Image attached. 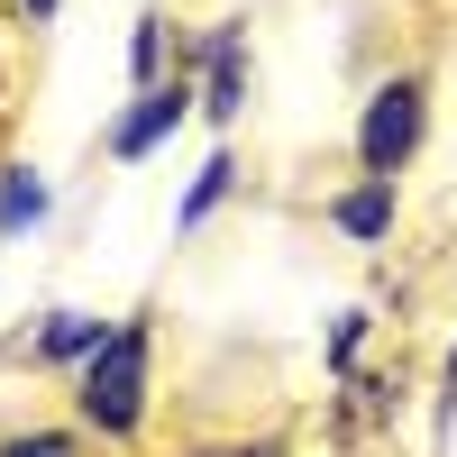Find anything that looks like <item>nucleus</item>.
<instances>
[{"label":"nucleus","instance_id":"obj_1","mask_svg":"<svg viewBox=\"0 0 457 457\" xmlns=\"http://www.w3.org/2000/svg\"><path fill=\"white\" fill-rule=\"evenodd\" d=\"M156 421V312H120L101 357L73 375V430L101 448H137Z\"/></svg>","mask_w":457,"mask_h":457},{"label":"nucleus","instance_id":"obj_2","mask_svg":"<svg viewBox=\"0 0 457 457\" xmlns=\"http://www.w3.org/2000/svg\"><path fill=\"white\" fill-rule=\"evenodd\" d=\"M421 146H430V64H394V73H375L366 101H357V129H348L357 174L403 183Z\"/></svg>","mask_w":457,"mask_h":457},{"label":"nucleus","instance_id":"obj_3","mask_svg":"<svg viewBox=\"0 0 457 457\" xmlns=\"http://www.w3.org/2000/svg\"><path fill=\"white\" fill-rule=\"evenodd\" d=\"M183 73H193V92H202V120L228 137V129L247 120V92H256V46H247V19L202 28L193 46H183Z\"/></svg>","mask_w":457,"mask_h":457},{"label":"nucleus","instance_id":"obj_4","mask_svg":"<svg viewBox=\"0 0 457 457\" xmlns=\"http://www.w3.org/2000/svg\"><path fill=\"white\" fill-rule=\"evenodd\" d=\"M202 120V92H193V73H165V83H146L120 101V120L101 129V156L110 165H146L156 146H174V129H193Z\"/></svg>","mask_w":457,"mask_h":457},{"label":"nucleus","instance_id":"obj_5","mask_svg":"<svg viewBox=\"0 0 457 457\" xmlns=\"http://www.w3.org/2000/svg\"><path fill=\"white\" fill-rule=\"evenodd\" d=\"M110 329H120V320H110V312H83V302H55V312H37L19 338H10V348H0V357H28L37 375H64V385H73V375H83L92 357H101V338Z\"/></svg>","mask_w":457,"mask_h":457},{"label":"nucleus","instance_id":"obj_6","mask_svg":"<svg viewBox=\"0 0 457 457\" xmlns=\"http://www.w3.org/2000/svg\"><path fill=\"white\" fill-rule=\"evenodd\" d=\"M403 394H411L403 366H357L348 385L329 394V439L357 448V439H375V430H394V421H403Z\"/></svg>","mask_w":457,"mask_h":457},{"label":"nucleus","instance_id":"obj_7","mask_svg":"<svg viewBox=\"0 0 457 457\" xmlns=\"http://www.w3.org/2000/svg\"><path fill=\"white\" fill-rule=\"evenodd\" d=\"M320 220H329L348 247H394V228H403V183H385V174H348V183L320 202Z\"/></svg>","mask_w":457,"mask_h":457},{"label":"nucleus","instance_id":"obj_8","mask_svg":"<svg viewBox=\"0 0 457 457\" xmlns=\"http://www.w3.org/2000/svg\"><path fill=\"white\" fill-rule=\"evenodd\" d=\"M238 156H228V146H211V156L193 165V183H183V202H174V238H202V228L228 211V202H238Z\"/></svg>","mask_w":457,"mask_h":457},{"label":"nucleus","instance_id":"obj_9","mask_svg":"<svg viewBox=\"0 0 457 457\" xmlns=\"http://www.w3.org/2000/svg\"><path fill=\"white\" fill-rule=\"evenodd\" d=\"M46 220H55V183L28 156H0V238H37Z\"/></svg>","mask_w":457,"mask_h":457},{"label":"nucleus","instance_id":"obj_10","mask_svg":"<svg viewBox=\"0 0 457 457\" xmlns=\"http://www.w3.org/2000/svg\"><path fill=\"white\" fill-rule=\"evenodd\" d=\"M165 73H183V37H174L165 10H137V19H129V92L165 83Z\"/></svg>","mask_w":457,"mask_h":457},{"label":"nucleus","instance_id":"obj_11","mask_svg":"<svg viewBox=\"0 0 457 457\" xmlns=\"http://www.w3.org/2000/svg\"><path fill=\"white\" fill-rule=\"evenodd\" d=\"M375 329H385V312H375V302H348V312L329 320V338H320V375H329V385H348V375L366 366Z\"/></svg>","mask_w":457,"mask_h":457},{"label":"nucleus","instance_id":"obj_12","mask_svg":"<svg viewBox=\"0 0 457 457\" xmlns=\"http://www.w3.org/2000/svg\"><path fill=\"white\" fill-rule=\"evenodd\" d=\"M0 457H92V439L73 430V421H28V430L0 439Z\"/></svg>","mask_w":457,"mask_h":457},{"label":"nucleus","instance_id":"obj_13","mask_svg":"<svg viewBox=\"0 0 457 457\" xmlns=\"http://www.w3.org/2000/svg\"><path fill=\"white\" fill-rule=\"evenodd\" d=\"M183 457H293V439L284 430H238V439H193V448H183Z\"/></svg>","mask_w":457,"mask_h":457},{"label":"nucleus","instance_id":"obj_14","mask_svg":"<svg viewBox=\"0 0 457 457\" xmlns=\"http://www.w3.org/2000/svg\"><path fill=\"white\" fill-rule=\"evenodd\" d=\"M10 19H19V28H55L64 0H10Z\"/></svg>","mask_w":457,"mask_h":457},{"label":"nucleus","instance_id":"obj_15","mask_svg":"<svg viewBox=\"0 0 457 457\" xmlns=\"http://www.w3.org/2000/svg\"><path fill=\"white\" fill-rule=\"evenodd\" d=\"M457 411V338H448V357H439V421Z\"/></svg>","mask_w":457,"mask_h":457},{"label":"nucleus","instance_id":"obj_16","mask_svg":"<svg viewBox=\"0 0 457 457\" xmlns=\"http://www.w3.org/2000/svg\"><path fill=\"white\" fill-rule=\"evenodd\" d=\"M10 28H19V19H10V10H0V37H10ZM0 92H10V55H0Z\"/></svg>","mask_w":457,"mask_h":457}]
</instances>
